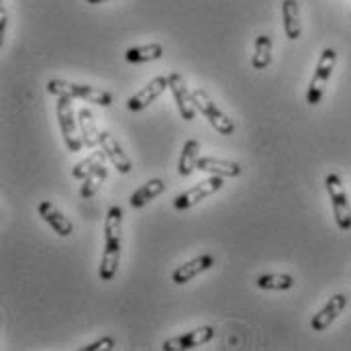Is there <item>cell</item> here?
<instances>
[{
    "mask_svg": "<svg viewBox=\"0 0 351 351\" xmlns=\"http://www.w3.org/2000/svg\"><path fill=\"white\" fill-rule=\"evenodd\" d=\"M121 243H123V210L121 206H110L104 221V254L98 269L102 282H110L117 276L121 263Z\"/></svg>",
    "mask_w": 351,
    "mask_h": 351,
    "instance_id": "obj_1",
    "label": "cell"
},
{
    "mask_svg": "<svg viewBox=\"0 0 351 351\" xmlns=\"http://www.w3.org/2000/svg\"><path fill=\"white\" fill-rule=\"evenodd\" d=\"M70 96H58V104H56V112H58V121H60V129L64 135V143L68 147V152H80L84 147V137L82 131H78V119L74 114V106H72Z\"/></svg>",
    "mask_w": 351,
    "mask_h": 351,
    "instance_id": "obj_2",
    "label": "cell"
},
{
    "mask_svg": "<svg viewBox=\"0 0 351 351\" xmlns=\"http://www.w3.org/2000/svg\"><path fill=\"white\" fill-rule=\"evenodd\" d=\"M47 92L53 96H70L78 100L94 102L100 106H110L112 104V94L100 88L88 86V84H76V82H66V80H49Z\"/></svg>",
    "mask_w": 351,
    "mask_h": 351,
    "instance_id": "obj_3",
    "label": "cell"
},
{
    "mask_svg": "<svg viewBox=\"0 0 351 351\" xmlns=\"http://www.w3.org/2000/svg\"><path fill=\"white\" fill-rule=\"evenodd\" d=\"M335 64H337V51L331 49V47L323 49V53L319 58V64H317V70L313 74V80L308 84V92H306V102L311 106H317L323 100V94H325L329 78H331V74L335 70Z\"/></svg>",
    "mask_w": 351,
    "mask_h": 351,
    "instance_id": "obj_4",
    "label": "cell"
},
{
    "mask_svg": "<svg viewBox=\"0 0 351 351\" xmlns=\"http://www.w3.org/2000/svg\"><path fill=\"white\" fill-rule=\"evenodd\" d=\"M192 100L198 108V112H202L206 117V121L221 133V135H233L235 133V123L217 106V102L210 98V94L204 88H196L192 90Z\"/></svg>",
    "mask_w": 351,
    "mask_h": 351,
    "instance_id": "obj_5",
    "label": "cell"
},
{
    "mask_svg": "<svg viewBox=\"0 0 351 351\" xmlns=\"http://www.w3.org/2000/svg\"><path fill=\"white\" fill-rule=\"evenodd\" d=\"M325 186H327V192H329V198H331V204H333V215H335L337 227H339L341 231H350L351 206L341 178L337 174H329L325 178Z\"/></svg>",
    "mask_w": 351,
    "mask_h": 351,
    "instance_id": "obj_6",
    "label": "cell"
},
{
    "mask_svg": "<svg viewBox=\"0 0 351 351\" xmlns=\"http://www.w3.org/2000/svg\"><path fill=\"white\" fill-rule=\"evenodd\" d=\"M223 188V176H210L208 180H202L198 182L196 186H192L190 190L178 194L174 198V206L178 210H186V208H192L194 204H198L200 200L213 196L215 192H219Z\"/></svg>",
    "mask_w": 351,
    "mask_h": 351,
    "instance_id": "obj_7",
    "label": "cell"
},
{
    "mask_svg": "<svg viewBox=\"0 0 351 351\" xmlns=\"http://www.w3.org/2000/svg\"><path fill=\"white\" fill-rule=\"evenodd\" d=\"M166 88H170V76H158V78H154L147 86H143L135 96H131L127 100V108L133 110V112H139V110L147 108L152 102H156L166 92Z\"/></svg>",
    "mask_w": 351,
    "mask_h": 351,
    "instance_id": "obj_8",
    "label": "cell"
},
{
    "mask_svg": "<svg viewBox=\"0 0 351 351\" xmlns=\"http://www.w3.org/2000/svg\"><path fill=\"white\" fill-rule=\"evenodd\" d=\"M215 337V329L204 325V327H198V329H192L180 337H174V339H168L162 350L164 351H186V350H194L198 346H204L208 343L210 339Z\"/></svg>",
    "mask_w": 351,
    "mask_h": 351,
    "instance_id": "obj_9",
    "label": "cell"
},
{
    "mask_svg": "<svg viewBox=\"0 0 351 351\" xmlns=\"http://www.w3.org/2000/svg\"><path fill=\"white\" fill-rule=\"evenodd\" d=\"M170 90H172V96H174L176 106H178V112L184 121H194L196 117V104L192 100V92H188V88L184 84V78L178 74V72H172L170 74Z\"/></svg>",
    "mask_w": 351,
    "mask_h": 351,
    "instance_id": "obj_10",
    "label": "cell"
},
{
    "mask_svg": "<svg viewBox=\"0 0 351 351\" xmlns=\"http://www.w3.org/2000/svg\"><path fill=\"white\" fill-rule=\"evenodd\" d=\"M37 213H39V217L60 235V237H70L72 233H74V225H72V221L56 206V204H51L49 200H43V202H39V206H37Z\"/></svg>",
    "mask_w": 351,
    "mask_h": 351,
    "instance_id": "obj_11",
    "label": "cell"
},
{
    "mask_svg": "<svg viewBox=\"0 0 351 351\" xmlns=\"http://www.w3.org/2000/svg\"><path fill=\"white\" fill-rule=\"evenodd\" d=\"M346 306H348V296L346 294H335L333 298H329V302L313 317V321H311L313 331L329 329V325L346 311Z\"/></svg>",
    "mask_w": 351,
    "mask_h": 351,
    "instance_id": "obj_12",
    "label": "cell"
},
{
    "mask_svg": "<svg viewBox=\"0 0 351 351\" xmlns=\"http://www.w3.org/2000/svg\"><path fill=\"white\" fill-rule=\"evenodd\" d=\"M100 147L106 152V156H108V160L112 162V166L117 168V172L129 174V172L133 170L131 158L123 152V147L119 145V141H117L108 131H100Z\"/></svg>",
    "mask_w": 351,
    "mask_h": 351,
    "instance_id": "obj_13",
    "label": "cell"
},
{
    "mask_svg": "<svg viewBox=\"0 0 351 351\" xmlns=\"http://www.w3.org/2000/svg\"><path fill=\"white\" fill-rule=\"evenodd\" d=\"M215 265V258L213 256H200V258H194L190 262H186L184 265L176 267L174 274H172V282L182 286V284H188L190 280H194L196 276H200L202 271L210 269Z\"/></svg>",
    "mask_w": 351,
    "mask_h": 351,
    "instance_id": "obj_14",
    "label": "cell"
},
{
    "mask_svg": "<svg viewBox=\"0 0 351 351\" xmlns=\"http://www.w3.org/2000/svg\"><path fill=\"white\" fill-rule=\"evenodd\" d=\"M198 170L208 172V174L223 176V178H237L241 174V166L231 160H221V158H200L198 160Z\"/></svg>",
    "mask_w": 351,
    "mask_h": 351,
    "instance_id": "obj_15",
    "label": "cell"
},
{
    "mask_svg": "<svg viewBox=\"0 0 351 351\" xmlns=\"http://www.w3.org/2000/svg\"><path fill=\"white\" fill-rule=\"evenodd\" d=\"M282 16H284V33L290 41H296L302 33L300 23V8L296 0H284L282 2Z\"/></svg>",
    "mask_w": 351,
    "mask_h": 351,
    "instance_id": "obj_16",
    "label": "cell"
},
{
    "mask_svg": "<svg viewBox=\"0 0 351 351\" xmlns=\"http://www.w3.org/2000/svg\"><path fill=\"white\" fill-rule=\"evenodd\" d=\"M166 190V182L160 180V178H154L149 182H145L139 190H135L129 198V204L133 208H143L145 204H149L154 198H158L162 192Z\"/></svg>",
    "mask_w": 351,
    "mask_h": 351,
    "instance_id": "obj_17",
    "label": "cell"
},
{
    "mask_svg": "<svg viewBox=\"0 0 351 351\" xmlns=\"http://www.w3.org/2000/svg\"><path fill=\"white\" fill-rule=\"evenodd\" d=\"M198 160H200V143L196 139H188L184 143V149L178 162V174L190 176L194 170H198Z\"/></svg>",
    "mask_w": 351,
    "mask_h": 351,
    "instance_id": "obj_18",
    "label": "cell"
},
{
    "mask_svg": "<svg viewBox=\"0 0 351 351\" xmlns=\"http://www.w3.org/2000/svg\"><path fill=\"white\" fill-rule=\"evenodd\" d=\"M78 125H80V131H82V137H84V145L86 147H96L100 143V129L96 127L94 114L84 106L78 110Z\"/></svg>",
    "mask_w": 351,
    "mask_h": 351,
    "instance_id": "obj_19",
    "label": "cell"
},
{
    "mask_svg": "<svg viewBox=\"0 0 351 351\" xmlns=\"http://www.w3.org/2000/svg\"><path fill=\"white\" fill-rule=\"evenodd\" d=\"M164 56V47L160 43H149V45H139V47H129L125 51L127 62L131 64H145V62H156Z\"/></svg>",
    "mask_w": 351,
    "mask_h": 351,
    "instance_id": "obj_20",
    "label": "cell"
},
{
    "mask_svg": "<svg viewBox=\"0 0 351 351\" xmlns=\"http://www.w3.org/2000/svg\"><path fill=\"white\" fill-rule=\"evenodd\" d=\"M106 158H108L106 152L100 147V152H94V154L88 156L86 160L78 162V164L74 166V170H72V176H74L76 180H84V178H88L92 172H96L98 168H102Z\"/></svg>",
    "mask_w": 351,
    "mask_h": 351,
    "instance_id": "obj_21",
    "label": "cell"
},
{
    "mask_svg": "<svg viewBox=\"0 0 351 351\" xmlns=\"http://www.w3.org/2000/svg\"><path fill=\"white\" fill-rule=\"evenodd\" d=\"M271 64V39L267 35H260L256 39V49L252 58V66L256 70H265Z\"/></svg>",
    "mask_w": 351,
    "mask_h": 351,
    "instance_id": "obj_22",
    "label": "cell"
},
{
    "mask_svg": "<svg viewBox=\"0 0 351 351\" xmlns=\"http://www.w3.org/2000/svg\"><path fill=\"white\" fill-rule=\"evenodd\" d=\"M294 286V278L290 274H267L258 278V288L262 290H290Z\"/></svg>",
    "mask_w": 351,
    "mask_h": 351,
    "instance_id": "obj_23",
    "label": "cell"
},
{
    "mask_svg": "<svg viewBox=\"0 0 351 351\" xmlns=\"http://www.w3.org/2000/svg\"><path fill=\"white\" fill-rule=\"evenodd\" d=\"M106 176H108V172H106V168L102 166V168H98L96 172H92L88 178H84V180H82L84 184H82V188H80V196H82L84 200L92 198V196L98 192L100 184L106 180Z\"/></svg>",
    "mask_w": 351,
    "mask_h": 351,
    "instance_id": "obj_24",
    "label": "cell"
},
{
    "mask_svg": "<svg viewBox=\"0 0 351 351\" xmlns=\"http://www.w3.org/2000/svg\"><path fill=\"white\" fill-rule=\"evenodd\" d=\"M117 348V341L112 337H102L94 343H90L86 348H82V351H110Z\"/></svg>",
    "mask_w": 351,
    "mask_h": 351,
    "instance_id": "obj_25",
    "label": "cell"
},
{
    "mask_svg": "<svg viewBox=\"0 0 351 351\" xmlns=\"http://www.w3.org/2000/svg\"><path fill=\"white\" fill-rule=\"evenodd\" d=\"M0 21H2V27H0V35L4 37V31H6V10H4V8L0 10Z\"/></svg>",
    "mask_w": 351,
    "mask_h": 351,
    "instance_id": "obj_26",
    "label": "cell"
},
{
    "mask_svg": "<svg viewBox=\"0 0 351 351\" xmlns=\"http://www.w3.org/2000/svg\"><path fill=\"white\" fill-rule=\"evenodd\" d=\"M88 4H102V2H108V0H86Z\"/></svg>",
    "mask_w": 351,
    "mask_h": 351,
    "instance_id": "obj_27",
    "label": "cell"
}]
</instances>
